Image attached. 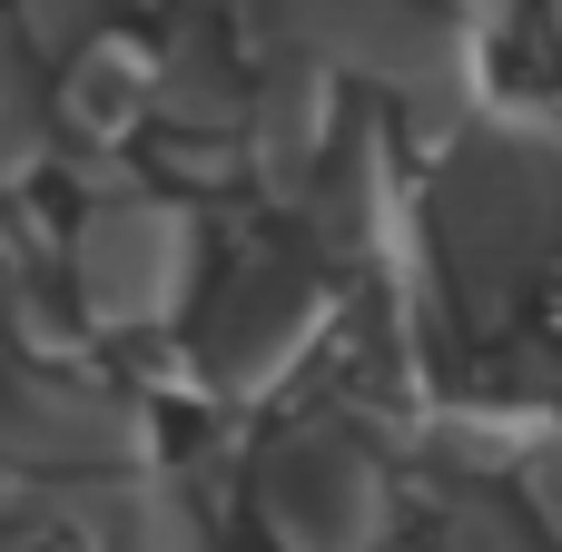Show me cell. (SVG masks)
<instances>
[{"label":"cell","instance_id":"cell-7","mask_svg":"<svg viewBox=\"0 0 562 552\" xmlns=\"http://www.w3.org/2000/svg\"><path fill=\"white\" fill-rule=\"evenodd\" d=\"M454 10H464V20H494V10H504V0H454Z\"/></svg>","mask_w":562,"mask_h":552},{"label":"cell","instance_id":"cell-2","mask_svg":"<svg viewBox=\"0 0 562 552\" xmlns=\"http://www.w3.org/2000/svg\"><path fill=\"white\" fill-rule=\"evenodd\" d=\"M267 523L286 552H366L385 523V494H375V464L336 435H306L267 464Z\"/></svg>","mask_w":562,"mask_h":552},{"label":"cell","instance_id":"cell-1","mask_svg":"<svg viewBox=\"0 0 562 552\" xmlns=\"http://www.w3.org/2000/svg\"><path fill=\"white\" fill-rule=\"evenodd\" d=\"M188 277H198V227L188 207L168 198H99L69 237V286H79V316L109 326V336H138V326H168L188 306Z\"/></svg>","mask_w":562,"mask_h":552},{"label":"cell","instance_id":"cell-3","mask_svg":"<svg viewBox=\"0 0 562 552\" xmlns=\"http://www.w3.org/2000/svg\"><path fill=\"white\" fill-rule=\"evenodd\" d=\"M316 326H326V286L316 277H296V267H257V277H237V296L217 306V326H207V385L217 395H267L306 346H316Z\"/></svg>","mask_w":562,"mask_h":552},{"label":"cell","instance_id":"cell-6","mask_svg":"<svg viewBox=\"0 0 562 552\" xmlns=\"http://www.w3.org/2000/svg\"><path fill=\"white\" fill-rule=\"evenodd\" d=\"M30 168H40V128L0 99V198H10V188H30Z\"/></svg>","mask_w":562,"mask_h":552},{"label":"cell","instance_id":"cell-5","mask_svg":"<svg viewBox=\"0 0 562 552\" xmlns=\"http://www.w3.org/2000/svg\"><path fill=\"white\" fill-rule=\"evenodd\" d=\"M336 128V69H277L257 99H247V148H257V168L277 178V188H296L306 178V158H316V138Z\"/></svg>","mask_w":562,"mask_h":552},{"label":"cell","instance_id":"cell-4","mask_svg":"<svg viewBox=\"0 0 562 552\" xmlns=\"http://www.w3.org/2000/svg\"><path fill=\"white\" fill-rule=\"evenodd\" d=\"M148 109H158V59H148L128 30H89V40L69 49V69H59V128L109 148V138H128Z\"/></svg>","mask_w":562,"mask_h":552}]
</instances>
